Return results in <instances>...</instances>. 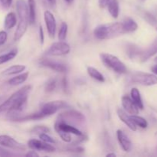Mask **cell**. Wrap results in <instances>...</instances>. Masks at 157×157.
Returning a JSON list of instances; mask_svg holds the SVG:
<instances>
[{"label":"cell","mask_w":157,"mask_h":157,"mask_svg":"<svg viewBox=\"0 0 157 157\" xmlns=\"http://www.w3.org/2000/svg\"><path fill=\"white\" fill-rule=\"evenodd\" d=\"M31 90L32 86L25 85L15 91L0 105V113L7 111L8 117H11L22 111L27 105L28 97Z\"/></svg>","instance_id":"1"},{"label":"cell","mask_w":157,"mask_h":157,"mask_svg":"<svg viewBox=\"0 0 157 157\" xmlns=\"http://www.w3.org/2000/svg\"><path fill=\"white\" fill-rule=\"evenodd\" d=\"M122 23L113 22L100 25L94 30V35L98 40H107L124 35Z\"/></svg>","instance_id":"2"},{"label":"cell","mask_w":157,"mask_h":157,"mask_svg":"<svg viewBox=\"0 0 157 157\" xmlns=\"http://www.w3.org/2000/svg\"><path fill=\"white\" fill-rule=\"evenodd\" d=\"M100 58L103 64L107 68L110 69L115 73L120 74V75L127 73V68L125 64L115 55L108 53H101L100 54Z\"/></svg>","instance_id":"3"},{"label":"cell","mask_w":157,"mask_h":157,"mask_svg":"<svg viewBox=\"0 0 157 157\" xmlns=\"http://www.w3.org/2000/svg\"><path fill=\"white\" fill-rule=\"evenodd\" d=\"M56 121L78 127V126H82L85 123L86 118L84 115L80 111L69 110L59 113Z\"/></svg>","instance_id":"4"},{"label":"cell","mask_w":157,"mask_h":157,"mask_svg":"<svg viewBox=\"0 0 157 157\" xmlns=\"http://www.w3.org/2000/svg\"><path fill=\"white\" fill-rule=\"evenodd\" d=\"M67 107H69V105L65 101H53L45 103L41 107L40 111L44 115V117H50L52 115H53L54 113L58 112V110L64 108H67Z\"/></svg>","instance_id":"5"},{"label":"cell","mask_w":157,"mask_h":157,"mask_svg":"<svg viewBox=\"0 0 157 157\" xmlns=\"http://www.w3.org/2000/svg\"><path fill=\"white\" fill-rule=\"evenodd\" d=\"M131 82L144 86H152L157 84V77L152 74L136 72L130 77Z\"/></svg>","instance_id":"6"},{"label":"cell","mask_w":157,"mask_h":157,"mask_svg":"<svg viewBox=\"0 0 157 157\" xmlns=\"http://www.w3.org/2000/svg\"><path fill=\"white\" fill-rule=\"evenodd\" d=\"M71 47L67 43L64 41L55 42L46 51V56H62L66 55L70 52Z\"/></svg>","instance_id":"7"},{"label":"cell","mask_w":157,"mask_h":157,"mask_svg":"<svg viewBox=\"0 0 157 157\" xmlns=\"http://www.w3.org/2000/svg\"><path fill=\"white\" fill-rule=\"evenodd\" d=\"M55 130L58 133H70V134L75 135V136H81L84 134L82 131L80 129L75 126L71 125V124H66V123L60 122V121H55Z\"/></svg>","instance_id":"8"},{"label":"cell","mask_w":157,"mask_h":157,"mask_svg":"<svg viewBox=\"0 0 157 157\" xmlns=\"http://www.w3.org/2000/svg\"><path fill=\"white\" fill-rule=\"evenodd\" d=\"M28 147L35 151H44L48 153H52L55 151V147L53 144H48L39 140L32 139L28 142Z\"/></svg>","instance_id":"9"},{"label":"cell","mask_w":157,"mask_h":157,"mask_svg":"<svg viewBox=\"0 0 157 157\" xmlns=\"http://www.w3.org/2000/svg\"><path fill=\"white\" fill-rule=\"evenodd\" d=\"M39 64L43 67H48L55 71L60 72V73H65L67 71L68 68L66 64L63 63L58 62V61H53V60L48 59V58H42L40 60Z\"/></svg>","instance_id":"10"},{"label":"cell","mask_w":157,"mask_h":157,"mask_svg":"<svg viewBox=\"0 0 157 157\" xmlns=\"http://www.w3.org/2000/svg\"><path fill=\"white\" fill-rule=\"evenodd\" d=\"M0 145L15 150H26V147L24 144L18 142L14 138L7 135H0Z\"/></svg>","instance_id":"11"},{"label":"cell","mask_w":157,"mask_h":157,"mask_svg":"<svg viewBox=\"0 0 157 157\" xmlns=\"http://www.w3.org/2000/svg\"><path fill=\"white\" fill-rule=\"evenodd\" d=\"M44 19L45 22L46 28H47L48 36L51 38H54L55 36V32H56V19L53 14L50 11H45L44 13Z\"/></svg>","instance_id":"12"},{"label":"cell","mask_w":157,"mask_h":157,"mask_svg":"<svg viewBox=\"0 0 157 157\" xmlns=\"http://www.w3.org/2000/svg\"><path fill=\"white\" fill-rule=\"evenodd\" d=\"M121 103H122L123 108H124V110L127 113H130L131 115H135L139 113V108L135 104V103L133 102L130 97L127 96V95L122 97Z\"/></svg>","instance_id":"13"},{"label":"cell","mask_w":157,"mask_h":157,"mask_svg":"<svg viewBox=\"0 0 157 157\" xmlns=\"http://www.w3.org/2000/svg\"><path fill=\"white\" fill-rule=\"evenodd\" d=\"M117 136L118 142L123 150L125 152H130L132 149V143L128 136L123 130H117Z\"/></svg>","instance_id":"14"},{"label":"cell","mask_w":157,"mask_h":157,"mask_svg":"<svg viewBox=\"0 0 157 157\" xmlns=\"http://www.w3.org/2000/svg\"><path fill=\"white\" fill-rule=\"evenodd\" d=\"M16 10L19 20H29V8H28V4L25 0H17Z\"/></svg>","instance_id":"15"},{"label":"cell","mask_w":157,"mask_h":157,"mask_svg":"<svg viewBox=\"0 0 157 157\" xmlns=\"http://www.w3.org/2000/svg\"><path fill=\"white\" fill-rule=\"evenodd\" d=\"M157 53V38L153 41V42L145 50L142 51L139 60L140 62H145L149 58H151Z\"/></svg>","instance_id":"16"},{"label":"cell","mask_w":157,"mask_h":157,"mask_svg":"<svg viewBox=\"0 0 157 157\" xmlns=\"http://www.w3.org/2000/svg\"><path fill=\"white\" fill-rule=\"evenodd\" d=\"M117 113V116L120 118V120L124 124H126L130 130H131L132 131H136V126L133 124L131 118H130V116L127 114V113L125 110H123V109H118Z\"/></svg>","instance_id":"17"},{"label":"cell","mask_w":157,"mask_h":157,"mask_svg":"<svg viewBox=\"0 0 157 157\" xmlns=\"http://www.w3.org/2000/svg\"><path fill=\"white\" fill-rule=\"evenodd\" d=\"M29 24V20H19L16 29H15V34H14V41H18L22 38L27 31Z\"/></svg>","instance_id":"18"},{"label":"cell","mask_w":157,"mask_h":157,"mask_svg":"<svg viewBox=\"0 0 157 157\" xmlns=\"http://www.w3.org/2000/svg\"><path fill=\"white\" fill-rule=\"evenodd\" d=\"M142 51L143 49H141L139 46L132 43H129L126 46V53L130 59H139Z\"/></svg>","instance_id":"19"},{"label":"cell","mask_w":157,"mask_h":157,"mask_svg":"<svg viewBox=\"0 0 157 157\" xmlns=\"http://www.w3.org/2000/svg\"><path fill=\"white\" fill-rule=\"evenodd\" d=\"M123 29H124V34L131 33L137 30L138 25L136 21L131 18H127L122 21Z\"/></svg>","instance_id":"20"},{"label":"cell","mask_w":157,"mask_h":157,"mask_svg":"<svg viewBox=\"0 0 157 157\" xmlns=\"http://www.w3.org/2000/svg\"><path fill=\"white\" fill-rule=\"evenodd\" d=\"M107 9L113 18H117L120 14V5L118 0H110L107 4Z\"/></svg>","instance_id":"21"},{"label":"cell","mask_w":157,"mask_h":157,"mask_svg":"<svg viewBox=\"0 0 157 157\" xmlns=\"http://www.w3.org/2000/svg\"><path fill=\"white\" fill-rule=\"evenodd\" d=\"M130 98L133 100V102L135 103L138 108L143 110L144 108V103H143V100L141 98L140 93L139 90L137 88H132L131 91H130Z\"/></svg>","instance_id":"22"},{"label":"cell","mask_w":157,"mask_h":157,"mask_svg":"<svg viewBox=\"0 0 157 157\" xmlns=\"http://www.w3.org/2000/svg\"><path fill=\"white\" fill-rule=\"evenodd\" d=\"M17 18L14 12H9L6 15L4 20V27L6 29H12L16 25Z\"/></svg>","instance_id":"23"},{"label":"cell","mask_w":157,"mask_h":157,"mask_svg":"<svg viewBox=\"0 0 157 157\" xmlns=\"http://www.w3.org/2000/svg\"><path fill=\"white\" fill-rule=\"evenodd\" d=\"M29 72H25V73L21 74V75H18L17 76L14 77V78H11L9 80L8 83H9L10 85L12 86H17L19 85V84H23L26 81V80L29 78Z\"/></svg>","instance_id":"24"},{"label":"cell","mask_w":157,"mask_h":157,"mask_svg":"<svg viewBox=\"0 0 157 157\" xmlns=\"http://www.w3.org/2000/svg\"><path fill=\"white\" fill-rule=\"evenodd\" d=\"M87 74L89 75V76L90 78H92L93 79H94L95 81H98L99 82H104L105 81V78H104V75L98 70V69L94 68L93 67H87Z\"/></svg>","instance_id":"25"},{"label":"cell","mask_w":157,"mask_h":157,"mask_svg":"<svg viewBox=\"0 0 157 157\" xmlns=\"http://www.w3.org/2000/svg\"><path fill=\"white\" fill-rule=\"evenodd\" d=\"M26 67L21 64H16V65L11 66V67L6 68L4 71L2 72V75H13L20 74L25 70Z\"/></svg>","instance_id":"26"},{"label":"cell","mask_w":157,"mask_h":157,"mask_svg":"<svg viewBox=\"0 0 157 157\" xmlns=\"http://www.w3.org/2000/svg\"><path fill=\"white\" fill-rule=\"evenodd\" d=\"M28 8L29 13V24L33 25L35 22L36 12H35V0H28Z\"/></svg>","instance_id":"27"},{"label":"cell","mask_w":157,"mask_h":157,"mask_svg":"<svg viewBox=\"0 0 157 157\" xmlns=\"http://www.w3.org/2000/svg\"><path fill=\"white\" fill-rule=\"evenodd\" d=\"M17 55H18V49L14 48L11 50L10 52H8V53L0 55V64H5L8 61H12L13 58L16 57Z\"/></svg>","instance_id":"28"},{"label":"cell","mask_w":157,"mask_h":157,"mask_svg":"<svg viewBox=\"0 0 157 157\" xmlns=\"http://www.w3.org/2000/svg\"><path fill=\"white\" fill-rule=\"evenodd\" d=\"M130 118H131L133 124L136 126H137V127H140V128L145 129L147 128V126H148V123L146 121V119H144L142 117L138 116L137 114L130 115Z\"/></svg>","instance_id":"29"},{"label":"cell","mask_w":157,"mask_h":157,"mask_svg":"<svg viewBox=\"0 0 157 157\" xmlns=\"http://www.w3.org/2000/svg\"><path fill=\"white\" fill-rule=\"evenodd\" d=\"M51 132V130L45 126H35L31 130V133L33 134H36L39 136L41 133H48Z\"/></svg>","instance_id":"30"},{"label":"cell","mask_w":157,"mask_h":157,"mask_svg":"<svg viewBox=\"0 0 157 157\" xmlns=\"http://www.w3.org/2000/svg\"><path fill=\"white\" fill-rule=\"evenodd\" d=\"M67 25L66 22H62L58 32V40L59 41H64L67 37Z\"/></svg>","instance_id":"31"},{"label":"cell","mask_w":157,"mask_h":157,"mask_svg":"<svg viewBox=\"0 0 157 157\" xmlns=\"http://www.w3.org/2000/svg\"><path fill=\"white\" fill-rule=\"evenodd\" d=\"M57 86V81L55 78H50L48 81H47V83L45 84V87H44V89H45V91L48 92V93H50V92L54 91L56 88Z\"/></svg>","instance_id":"32"},{"label":"cell","mask_w":157,"mask_h":157,"mask_svg":"<svg viewBox=\"0 0 157 157\" xmlns=\"http://www.w3.org/2000/svg\"><path fill=\"white\" fill-rule=\"evenodd\" d=\"M142 15L143 17L145 18L146 21L148 23H150V25H152L153 26L157 25V19L156 18V17L153 15H152L151 13H150V12H144L142 13Z\"/></svg>","instance_id":"33"},{"label":"cell","mask_w":157,"mask_h":157,"mask_svg":"<svg viewBox=\"0 0 157 157\" xmlns=\"http://www.w3.org/2000/svg\"><path fill=\"white\" fill-rule=\"evenodd\" d=\"M39 138L41 139V140L44 141V142L48 143V144H56V140L55 139L52 137V136H49L48 133H41V134L39 135Z\"/></svg>","instance_id":"34"},{"label":"cell","mask_w":157,"mask_h":157,"mask_svg":"<svg viewBox=\"0 0 157 157\" xmlns=\"http://www.w3.org/2000/svg\"><path fill=\"white\" fill-rule=\"evenodd\" d=\"M8 38V35L5 31H1L0 32V46L3 45L6 42Z\"/></svg>","instance_id":"35"},{"label":"cell","mask_w":157,"mask_h":157,"mask_svg":"<svg viewBox=\"0 0 157 157\" xmlns=\"http://www.w3.org/2000/svg\"><path fill=\"white\" fill-rule=\"evenodd\" d=\"M15 156V154L10 153L9 150L2 148V147H0V156Z\"/></svg>","instance_id":"36"},{"label":"cell","mask_w":157,"mask_h":157,"mask_svg":"<svg viewBox=\"0 0 157 157\" xmlns=\"http://www.w3.org/2000/svg\"><path fill=\"white\" fill-rule=\"evenodd\" d=\"M0 2L5 9H9L12 6V0H0Z\"/></svg>","instance_id":"37"},{"label":"cell","mask_w":157,"mask_h":157,"mask_svg":"<svg viewBox=\"0 0 157 157\" xmlns=\"http://www.w3.org/2000/svg\"><path fill=\"white\" fill-rule=\"evenodd\" d=\"M39 38H40V42L41 44H44V31H43L42 26H39Z\"/></svg>","instance_id":"38"},{"label":"cell","mask_w":157,"mask_h":157,"mask_svg":"<svg viewBox=\"0 0 157 157\" xmlns=\"http://www.w3.org/2000/svg\"><path fill=\"white\" fill-rule=\"evenodd\" d=\"M25 156H27V157H38L39 156V155H38V153H37L35 150H32V151L28 152V153L25 154Z\"/></svg>","instance_id":"39"},{"label":"cell","mask_w":157,"mask_h":157,"mask_svg":"<svg viewBox=\"0 0 157 157\" xmlns=\"http://www.w3.org/2000/svg\"><path fill=\"white\" fill-rule=\"evenodd\" d=\"M110 2V0H98V4L101 8H105L107 7V4Z\"/></svg>","instance_id":"40"},{"label":"cell","mask_w":157,"mask_h":157,"mask_svg":"<svg viewBox=\"0 0 157 157\" xmlns=\"http://www.w3.org/2000/svg\"><path fill=\"white\" fill-rule=\"evenodd\" d=\"M62 86L64 91L67 92V90H68V84H67V80L65 77H64L62 80Z\"/></svg>","instance_id":"41"},{"label":"cell","mask_w":157,"mask_h":157,"mask_svg":"<svg viewBox=\"0 0 157 157\" xmlns=\"http://www.w3.org/2000/svg\"><path fill=\"white\" fill-rule=\"evenodd\" d=\"M151 70H152V71L155 74V75H157V64L154 65L153 67H152Z\"/></svg>","instance_id":"42"},{"label":"cell","mask_w":157,"mask_h":157,"mask_svg":"<svg viewBox=\"0 0 157 157\" xmlns=\"http://www.w3.org/2000/svg\"><path fill=\"white\" fill-rule=\"evenodd\" d=\"M51 5H55L56 4V0H47Z\"/></svg>","instance_id":"43"},{"label":"cell","mask_w":157,"mask_h":157,"mask_svg":"<svg viewBox=\"0 0 157 157\" xmlns=\"http://www.w3.org/2000/svg\"><path fill=\"white\" fill-rule=\"evenodd\" d=\"M116 156H117V155L115 154L114 153H108V154L107 155V157H110V156H112V157H115Z\"/></svg>","instance_id":"44"},{"label":"cell","mask_w":157,"mask_h":157,"mask_svg":"<svg viewBox=\"0 0 157 157\" xmlns=\"http://www.w3.org/2000/svg\"><path fill=\"white\" fill-rule=\"evenodd\" d=\"M64 1H65L67 3H68V4H71V3L73 2L74 0H64Z\"/></svg>","instance_id":"45"},{"label":"cell","mask_w":157,"mask_h":157,"mask_svg":"<svg viewBox=\"0 0 157 157\" xmlns=\"http://www.w3.org/2000/svg\"><path fill=\"white\" fill-rule=\"evenodd\" d=\"M154 15V16L156 17V18L157 19V8H156V11H155V15Z\"/></svg>","instance_id":"46"},{"label":"cell","mask_w":157,"mask_h":157,"mask_svg":"<svg viewBox=\"0 0 157 157\" xmlns=\"http://www.w3.org/2000/svg\"><path fill=\"white\" fill-rule=\"evenodd\" d=\"M155 61H156V62H157V57L156 58H155Z\"/></svg>","instance_id":"47"},{"label":"cell","mask_w":157,"mask_h":157,"mask_svg":"<svg viewBox=\"0 0 157 157\" xmlns=\"http://www.w3.org/2000/svg\"><path fill=\"white\" fill-rule=\"evenodd\" d=\"M139 1L140 2H144V1H145V0H139Z\"/></svg>","instance_id":"48"},{"label":"cell","mask_w":157,"mask_h":157,"mask_svg":"<svg viewBox=\"0 0 157 157\" xmlns=\"http://www.w3.org/2000/svg\"><path fill=\"white\" fill-rule=\"evenodd\" d=\"M156 152H157V148H156Z\"/></svg>","instance_id":"49"},{"label":"cell","mask_w":157,"mask_h":157,"mask_svg":"<svg viewBox=\"0 0 157 157\" xmlns=\"http://www.w3.org/2000/svg\"><path fill=\"white\" fill-rule=\"evenodd\" d=\"M156 30H157V27H156Z\"/></svg>","instance_id":"50"}]
</instances>
